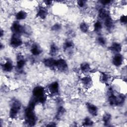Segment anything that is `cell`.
Listing matches in <instances>:
<instances>
[{"label":"cell","mask_w":127,"mask_h":127,"mask_svg":"<svg viewBox=\"0 0 127 127\" xmlns=\"http://www.w3.org/2000/svg\"><path fill=\"white\" fill-rule=\"evenodd\" d=\"M10 45L13 48H17L22 44V41L19 35L13 34L11 36L10 41Z\"/></svg>","instance_id":"cell-5"},{"label":"cell","mask_w":127,"mask_h":127,"mask_svg":"<svg viewBox=\"0 0 127 127\" xmlns=\"http://www.w3.org/2000/svg\"><path fill=\"white\" fill-rule=\"evenodd\" d=\"M111 115L109 113L105 114L103 116V121L105 126H108L111 120Z\"/></svg>","instance_id":"cell-20"},{"label":"cell","mask_w":127,"mask_h":127,"mask_svg":"<svg viewBox=\"0 0 127 127\" xmlns=\"http://www.w3.org/2000/svg\"><path fill=\"white\" fill-rule=\"evenodd\" d=\"M21 107V103L18 100H15L12 102L9 112V117L11 119H13L16 118Z\"/></svg>","instance_id":"cell-3"},{"label":"cell","mask_w":127,"mask_h":127,"mask_svg":"<svg viewBox=\"0 0 127 127\" xmlns=\"http://www.w3.org/2000/svg\"><path fill=\"white\" fill-rule=\"evenodd\" d=\"M44 2L47 5H48V6L52 4V1H51V0H46V1H44Z\"/></svg>","instance_id":"cell-34"},{"label":"cell","mask_w":127,"mask_h":127,"mask_svg":"<svg viewBox=\"0 0 127 127\" xmlns=\"http://www.w3.org/2000/svg\"><path fill=\"white\" fill-rule=\"evenodd\" d=\"M56 61V60L53 59V58H48L45 59L43 61V63L46 66L48 67H55Z\"/></svg>","instance_id":"cell-16"},{"label":"cell","mask_w":127,"mask_h":127,"mask_svg":"<svg viewBox=\"0 0 127 127\" xmlns=\"http://www.w3.org/2000/svg\"><path fill=\"white\" fill-rule=\"evenodd\" d=\"M98 43L101 45H105L106 43V39L103 37H99L97 39Z\"/></svg>","instance_id":"cell-29"},{"label":"cell","mask_w":127,"mask_h":127,"mask_svg":"<svg viewBox=\"0 0 127 127\" xmlns=\"http://www.w3.org/2000/svg\"><path fill=\"white\" fill-rule=\"evenodd\" d=\"M48 88L52 95H56L59 93V83L55 81L50 84L48 86Z\"/></svg>","instance_id":"cell-7"},{"label":"cell","mask_w":127,"mask_h":127,"mask_svg":"<svg viewBox=\"0 0 127 127\" xmlns=\"http://www.w3.org/2000/svg\"><path fill=\"white\" fill-rule=\"evenodd\" d=\"M109 14V13L108 11H107L106 10H105L104 8H101L99 10V17L100 19L102 20H104L106 17H107Z\"/></svg>","instance_id":"cell-17"},{"label":"cell","mask_w":127,"mask_h":127,"mask_svg":"<svg viewBox=\"0 0 127 127\" xmlns=\"http://www.w3.org/2000/svg\"><path fill=\"white\" fill-rule=\"evenodd\" d=\"M79 28L80 30L84 33H86L88 31L89 26L87 23L85 22H82L79 26Z\"/></svg>","instance_id":"cell-25"},{"label":"cell","mask_w":127,"mask_h":127,"mask_svg":"<svg viewBox=\"0 0 127 127\" xmlns=\"http://www.w3.org/2000/svg\"><path fill=\"white\" fill-rule=\"evenodd\" d=\"M101 79L103 82H106L109 79V76L105 73H102Z\"/></svg>","instance_id":"cell-28"},{"label":"cell","mask_w":127,"mask_h":127,"mask_svg":"<svg viewBox=\"0 0 127 127\" xmlns=\"http://www.w3.org/2000/svg\"><path fill=\"white\" fill-rule=\"evenodd\" d=\"M123 62V57L120 54H116L113 59V64L116 66H120Z\"/></svg>","instance_id":"cell-10"},{"label":"cell","mask_w":127,"mask_h":127,"mask_svg":"<svg viewBox=\"0 0 127 127\" xmlns=\"http://www.w3.org/2000/svg\"><path fill=\"white\" fill-rule=\"evenodd\" d=\"M100 2L103 5H107V4H109L110 2H111V1L106 0H102Z\"/></svg>","instance_id":"cell-33"},{"label":"cell","mask_w":127,"mask_h":127,"mask_svg":"<svg viewBox=\"0 0 127 127\" xmlns=\"http://www.w3.org/2000/svg\"><path fill=\"white\" fill-rule=\"evenodd\" d=\"M104 24L106 27L107 28V29H108V30H111L113 28V26H114L113 22L110 15H109L107 17H106L104 19Z\"/></svg>","instance_id":"cell-14"},{"label":"cell","mask_w":127,"mask_h":127,"mask_svg":"<svg viewBox=\"0 0 127 127\" xmlns=\"http://www.w3.org/2000/svg\"><path fill=\"white\" fill-rule=\"evenodd\" d=\"M120 22L123 24H126L127 22V18L126 15H122L120 19Z\"/></svg>","instance_id":"cell-32"},{"label":"cell","mask_w":127,"mask_h":127,"mask_svg":"<svg viewBox=\"0 0 127 127\" xmlns=\"http://www.w3.org/2000/svg\"><path fill=\"white\" fill-rule=\"evenodd\" d=\"M93 124V121L88 117L84 119L83 123V126H92Z\"/></svg>","instance_id":"cell-27"},{"label":"cell","mask_w":127,"mask_h":127,"mask_svg":"<svg viewBox=\"0 0 127 127\" xmlns=\"http://www.w3.org/2000/svg\"><path fill=\"white\" fill-rule=\"evenodd\" d=\"M3 36V31L2 30H1L0 31V36L2 37Z\"/></svg>","instance_id":"cell-35"},{"label":"cell","mask_w":127,"mask_h":127,"mask_svg":"<svg viewBox=\"0 0 127 127\" xmlns=\"http://www.w3.org/2000/svg\"><path fill=\"white\" fill-rule=\"evenodd\" d=\"M86 105L88 112L93 116H96L98 114V108L97 107L89 103H87Z\"/></svg>","instance_id":"cell-8"},{"label":"cell","mask_w":127,"mask_h":127,"mask_svg":"<svg viewBox=\"0 0 127 127\" xmlns=\"http://www.w3.org/2000/svg\"><path fill=\"white\" fill-rule=\"evenodd\" d=\"M86 1L85 0H78L77 1V4L80 7H83L85 6L86 4Z\"/></svg>","instance_id":"cell-31"},{"label":"cell","mask_w":127,"mask_h":127,"mask_svg":"<svg viewBox=\"0 0 127 127\" xmlns=\"http://www.w3.org/2000/svg\"><path fill=\"white\" fill-rule=\"evenodd\" d=\"M81 82L83 84L86 86H89L92 82L91 78L89 76H85L81 78Z\"/></svg>","instance_id":"cell-22"},{"label":"cell","mask_w":127,"mask_h":127,"mask_svg":"<svg viewBox=\"0 0 127 127\" xmlns=\"http://www.w3.org/2000/svg\"><path fill=\"white\" fill-rule=\"evenodd\" d=\"M80 69L83 72H87L90 69V66L87 63H83L80 65Z\"/></svg>","instance_id":"cell-21"},{"label":"cell","mask_w":127,"mask_h":127,"mask_svg":"<svg viewBox=\"0 0 127 127\" xmlns=\"http://www.w3.org/2000/svg\"><path fill=\"white\" fill-rule=\"evenodd\" d=\"M74 44L73 42L71 41H66L64 45V49L65 50H69L73 48Z\"/></svg>","instance_id":"cell-24"},{"label":"cell","mask_w":127,"mask_h":127,"mask_svg":"<svg viewBox=\"0 0 127 127\" xmlns=\"http://www.w3.org/2000/svg\"><path fill=\"white\" fill-rule=\"evenodd\" d=\"M36 102L33 99L32 100L28 106L25 110L24 117L26 123L29 126H34L37 121V117L34 111Z\"/></svg>","instance_id":"cell-1"},{"label":"cell","mask_w":127,"mask_h":127,"mask_svg":"<svg viewBox=\"0 0 127 127\" xmlns=\"http://www.w3.org/2000/svg\"><path fill=\"white\" fill-rule=\"evenodd\" d=\"M61 28V25L59 23H57L55 24V25H54L52 27V30L54 31H59L60 29Z\"/></svg>","instance_id":"cell-30"},{"label":"cell","mask_w":127,"mask_h":127,"mask_svg":"<svg viewBox=\"0 0 127 127\" xmlns=\"http://www.w3.org/2000/svg\"><path fill=\"white\" fill-rule=\"evenodd\" d=\"M25 64V61L23 56L21 54H18L17 56V67L19 69H22Z\"/></svg>","instance_id":"cell-9"},{"label":"cell","mask_w":127,"mask_h":127,"mask_svg":"<svg viewBox=\"0 0 127 127\" xmlns=\"http://www.w3.org/2000/svg\"><path fill=\"white\" fill-rule=\"evenodd\" d=\"M47 15H48L47 9L43 6H40L37 12L36 16L37 17H38L41 19H44L46 17Z\"/></svg>","instance_id":"cell-11"},{"label":"cell","mask_w":127,"mask_h":127,"mask_svg":"<svg viewBox=\"0 0 127 127\" xmlns=\"http://www.w3.org/2000/svg\"><path fill=\"white\" fill-rule=\"evenodd\" d=\"M30 51L31 53L35 56H38L42 52L41 48L37 44L33 45Z\"/></svg>","instance_id":"cell-15"},{"label":"cell","mask_w":127,"mask_h":127,"mask_svg":"<svg viewBox=\"0 0 127 127\" xmlns=\"http://www.w3.org/2000/svg\"><path fill=\"white\" fill-rule=\"evenodd\" d=\"M55 67L61 71H64L67 70L68 65L64 60L60 59L56 61Z\"/></svg>","instance_id":"cell-6"},{"label":"cell","mask_w":127,"mask_h":127,"mask_svg":"<svg viewBox=\"0 0 127 127\" xmlns=\"http://www.w3.org/2000/svg\"><path fill=\"white\" fill-rule=\"evenodd\" d=\"M27 15V14L25 11L20 10L16 13L15 17L17 20H23L26 18Z\"/></svg>","instance_id":"cell-18"},{"label":"cell","mask_w":127,"mask_h":127,"mask_svg":"<svg viewBox=\"0 0 127 127\" xmlns=\"http://www.w3.org/2000/svg\"><path fill=\"white\" fill-rule=\"evenodd\" d=\"M11 30L13 34L18 35L25 32V27L23 26L20 25L18 22L16 21L12 23L11 27Z\"/></svg>","instance_id":"cell-4"},{"label":"cell","mask_w":127,"mask_h":127,"mask_svg":"<svg viewBox=\"0 0 127 127\" xmlns=\"http://www.w3.org/2000/svg\"><path fill=\"white\" fill-rule=\"evenodd\" d=\"M94 31L97 32L99 33L100 32L102 28V24L100 21H97L94 24Z\"/></svg>","instance_id":"cell-23"},{"label":"cell","mask_w":127,"mask_h":127,"mask_svg":"<svg viewBox=\"0 0 127 127\" xmlns=\"http://www.w3.org/2000/svg\"><path fill=\"white\" fill-rule=\"evenodd\" d=\"M64 112H65L64 108L63 107H60L58 110V112H57L56 118L58 119L60 118L63 116V115L64 114Z\"/></svg>","instance_id":"cell-26"},{"label":"cell","mask_w":127,"mask_h":127,"mask_svg":"<svg viewBox=\"0 0 127 127\" xmlns=\"http://www.w3.org/2000/svg\"><path fill=\"white\" fill-rule=\"evenodd\" d=\"M33 100L36 103H44L46 100L44 88L40 86L35 87L33 90Z\"/></svg>","instance_id":"cell-2"},{"label":"cell","mask_w":127,"mask_h":127,"mask_svg":"<svg viewBox=\"0 0 127 127\" xmlns=\"http://www.w3.org/2000/svg\"><path fill=\"white\" fill-rule=\"evenodd\" d=\"M1 68L5 72H10L13 69L12 63L10 60H7L4 64H1Z\"/></svg>","instance_id":"cell-12"},{"label":"cell","mask_w":127,"mask_h":127,"mask_svg":"<svg viewBox=\"0 0 127 127\" xmlns=\"http://www.w3.org/2000/svg\"><path fill=\"white\" fill-rule=\"evenodd\" d=\"M109 49L113 52L118 54L122 50V46L119 43L114 42L109 47Z\"/></svg>","instance_id":"cell-13"},{"label":"cell","mask_w":127,"mask_h":127,"mask_svg":"<svg viewBox=\"0 0 127 127\" xmlns=\"http://www.w3.org/2000/svg\"><path fill=\"white\" fill-rule=\"evenodd\" d=\"M59 49L57 46L55 44H52L50 47V54L52 56H56L57 53H58Z\"/></svg>","instance_id":"cell-19"}]
</instances>
